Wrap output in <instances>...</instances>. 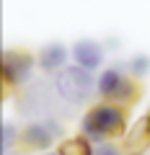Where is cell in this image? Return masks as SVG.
<instances>
[{
  "label": "cell",
  "mask_w": 150,
  "mask_h": 155,
  "mask_svg": "<svg viewBox=\"0 0 150 155\" xmlns=\"http://www.w3.org/2000/svg\"><path fill=\"white\" fill-rule=\"evenodd\" d=\"M70 54H72V60H75V65L96 70V67L104 62V47H101L98 41H93V39H80V41L72 44Z\"/></svg>",
  "instance_id": "8992f818"
},
{
  "label": "cell",
  "mask_w": 150,
  "mask_h": 155,
  "mask_svg": "<svg viewBox=\"0 0 150 155\" xmlns=\"http://www.w3.org/2000/svg\"><path fill=\"white\" fill-rule=\"evenodd\" d=\"M16 140V127L11 122H3V153H8V147L13 145Z\"/></svg>",
  "instance_id": "8fae6325"
},
{
  "label": "cell",
  "mask_w": 150,
  "mask_h": 155,
  "mask_svg": "<svg viewBox=\"0 0 150 155\" xmlns=\"http://www.w3.org/2000/svg\"><path fill=\"white\" fill-rule=\"evenodd\" d=\"M96 88H98L101 98L114 101V104H119V106L135 104V101H137V96H140V88L135 85L132 78L122 70V65L106 67V70L98 75V85H96Z\"/></svg>",
  "instance_id": "3957f363"
},
{
  "label": "cell",
  "mask_w": 150,
  "mask_h": 155,
  "mask_svg": "<svg viewBox=\"0 0 150 155\" xmlns=\"http://www.w3.org/2000/svg\"><path fill=\"white\" fill-rule=\"evenodd\" d=\"M62 134V127H57L55 122H34L21 132V142L28 150H44Z\"/></svg>",
  "instance_id": "5b68a950"
},
{
  "label": "cell",
  "mask_w": 150,
  "mask_h": 155,
  "mask_svg": "<svg viewBox=\"0 0 150 155\" xmlns=\"http://www.w3.org/2000/svg\"><path fill=\"white\" fill-rule=\"evenodd\" d=\"M34 57L26 49H8L3 54V83L5 85H23L34 72Z\"/></svg>",
  "instance_id": "277c9868"
},
{
  "label": "cell",
  "mask_w": 150,
  "mask_h": 155,
  "mask_svg": "<svg viewBox=\"0 0 150 155\" xmlns=\"http://www.w3.org/2000/svg\"><path fill=\"white\" fill-rule=\"evenodd\" d=\"M127 70H129V75H132V78L148 75V72H150V57H148V54H135L132 60H129Z\"/></svg>",
  "instance_id": "30bf717a"
},
{
  "label": "cell",
  "mask_w": 150,
  "mask_h": 155,
  "mask_svg": "<svg viewBox=\"0 0 150 155\" xmlns=\"http://www.w3.org/2000/svg\"><path fill=\"white\" fill-rule=\"evenodd\" d=\"M127 124V106H119L114 101H106V104H98L83 116L80 122V129L88 140H106L119 134Z\"/></svg>",
  "instance_id": "6da1fadb"
},
{
  "label": "cell",
  "mask_w": 150,
  "mask_h": 155,
  "mask_svg": "<svg viewBox=\"0 0 150 155\" xmlns=\"http://www.w3.org/2000/svg\"><path fill=\"white\" fill-rule=\"evenodd\" d=\"M49 155H60V153H49Z\"/></svg>",
  "instance_id": "4fadbf2b"
},
{
  "label": "cell",
  "mask_w": 150,
  "mask_h": 155,
  "mask_svg": "<svg viewBox=\"0 0 150 155\" xmlns=\"http://www.w3.org/2000/svg\"><path fill=\"white\" fill-rule=\"evenodd\" d=\"M67 57H72L70 52H67V47L60 44V41H52V44H44L39 49L36 62H39V67L44 72H60L62 67L67 65Z\"/></svg>",
  "instance_id": "52a82bcc"
},
{
  "label": "cell",
  "mask_w": 150,
  "mask_h": 155,
  "mask_svg": "<svg viewBox=\"0 0 150 155\" xmlns=\"http://www.w3.org/2000/svg\"><path fill=\"white\" fill-rule=\"evenodd\" d=\"M148 145H150V122H148V116H145V119H140L135 124L132 132L127 134V140H124V153L127 155H140Z\"/></svg>",
  "instance_id": "ba28073f"
},
{
  "label": "cell",
  "mask_w": 150,
  "mask_h": 155,
  "mask_svg": "<svg viewBox=\"0 0 150 155\" xmlns=\"http://www.w3.org/2000/svg\"><path fill=\"white\" fill-rule=\"evenodd\" d=\"M5 155H8V153H5Z\"/></svg>",
  "instance_id": "9a60e30c"
},
{
  "label": "cell",
  "mask_w": 150,
  "mask_h": 155,
  "mask_svg": "<svg viewBox=\"0 0 150 155\" xmlns=\"http://www.w3.org/2000/svg\"><path fill=\"white\" fill-rule=\"evenodd\" d=\"M93 155H124L122 150H117L114 145H101V147L93 150Z\"/></svg>",
  "instance_id": "7c38bea8"
},
{
  "label": "cell",
  "mask_w": 150,
  "mask_h": 155,
  "mask_svg": "<svg viewBox=\"0 0 150 155\" xmlns=\"http://www.w3.org/2000/svg\"><path fill=\"white\" fill-rule=\"evenodd\" d=\"M148 122H150V114H148Z\"/></svg>",
  "instance_id": "5bb4252c"
},
{
  "label": "cell",
  "mask_w": 150,
  "mask_h": 155,
  "mask_svg": "<svg viewBox=\"0 0 150 155\" xmlns=\"http://www.w3.org/2000/svg\"><path fill=\"white\" fill-rule=\"evenodd\" d=\"M60 155H93V147H91V140L85 137H72L65 140L60 145Z\"/></svg>",
  "instance_id": "9c48e42d"
},
{
  "label": "cell",
  "mask_w": 150,
  "mask_h": 155,
  "mask_svg": "<svg viewBox=\"0 0 150 155\" xmlns=\"http://www.w3.org/2000/svg\"><path fill=\"white\" fill-rule=\"evenodd\" d=\"M98 85V80L93 78V70L80 65H65L55 78V91L67 101V104H83L91 98V93Z\"/></svg>",
  "instance_id": "7a4b0ae2"
}]
</instances>
